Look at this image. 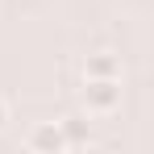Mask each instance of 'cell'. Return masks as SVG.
Here are the masks:
<instances>
[{
    "instance_id": "2",
    "label": "cell",
    "mask_w": 154,
    "mask_h": 154,
    "mask_svg": "<svg viewBox=\"0 0 154 154\" xmlns=\"http://www.w3.org/2000/svg\"><path fill=\"white\" fill-rule=\"evenodd\" d=\"M25 146L33 154H67V137H63V125L58 121H42V125L29 129Z\"/></svg>"
},
{
    "instance_id": "4",
    "label": "cell",
    "mask_w": 154,
    "mask_h": 154,
    "mask_svg": "<svg viewBox=\"0 0 154 154\" xmlns=\"http://www.w3.org/2000/svg\"><path fill=\"white\" fill-rule=\"evenodd\" d=\"M63 125V137H67V150H75V146H92V137H88V125L83 121H58Z\"/></svg>"
},
{
    "instance_id": "3",
    "label": "cell",
    "mask_w": 154,
    "mask_h": 154,
    "mask_svg": "<svg viewBox=\"0 0 154 154\" xmlns=\"http://www.w3.org/2000/svg\"><path fill=\"white\" fill-rule=\"evenodd\" d=\"M83 79H121V58L117 54H88L83 58Z\"/></svg>"
},
{
    "instance_id": "1",
    "label": "cell",
    "mask_w": 154,
    "mask_h": 154,
    "mask_svg": "<svg viewBox=\"0 0 154 154\" xmlns=\"http://www.w3.org/2000/svg\"><path fill=\"white\" fill-rule=\"evenodd\" d=\"M83 108L108 117L121 108V79H83Z\"/></svg>"
},
{
    "instance_id": "5",
    "label": "cell",
    "mask_w": 154,
    "mask_h": 154,
    "mask_svg": "<svg viewBox=\"0 0 154 154\" xmlns=\"http://www.w3.org/2000/svg\"><path fill=\"white\" fill-rule=\"evenodd\" d=\"M4 125H8V104L0 100V129H4Z\"/></svg>"
}]
</instances>
